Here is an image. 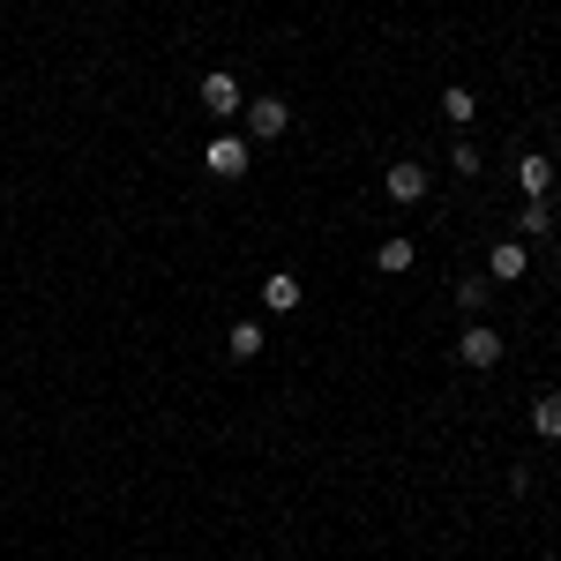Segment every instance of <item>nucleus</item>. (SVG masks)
Here are the masks:
<instances>
[{
  "mask_svg": "<svg viewBox=\"0 0 561 561\" xmlns=\"http://www.w3.org/2000/svg\"><path fill=\"white\" fill-rule=\"evenodd\" d=\"M240 113H248V135H255V142H277V135L293 128V105H285V98H248Z\"/></svg>",
  "mask_w": 561,
  "mask_h": 561,
  "instance_id": "f257e3e1",
  "label": "nucleus"
},
{
  "mask_svg": "<svg viewBox=\"0 0 561 561\" xmlns=\"http://www.w3.org/2000/svg\"><path fill=\"white\" fill-rule=\"evenodd\" d=\"M457 359H465V367H479V375H486V367H494V359H502V337H494V330H486V322H472V330H465V337H457Z\"/></svg>",
  "mask_w": 561,
  "mask_h": 561,
  "instance_id": "f03ea898",
  "label": "nucleus"
},
{
  "mask_svg": "<svg viewBox=\"0 0 561 561\" xmlns=\"http://www.w3.org/2000/svg\"><path fill=\"white\" fill-rule=\"evenodd\" d=\"M203 165H210L217 180H240L248 173V142H240V135H217L210 150H203Z\"/></svg>",
  "mask_w": 561,
  "mask_h": 561,
  "instance_id": "7ed1b4c3",
  "label": "nucleus"
},
{
  "mask_svg": "<svg viewBox=\"0 0 561 561\" xmlns=\"http://www.w3.org/2000/svg\"><path fill=\"white\" fill-rule=\"evenodd\" d=\"M554 165H547V158H539V150H531V158H517V187H524V203H547V195H554Z\"/></svg>",
  "mask_w": 561,
  "mask_h": 561,
  "instance_id": "20e7f679",
  "label": "nucleus"
},
{
  "mask_svg": "<svg viewBox=\"0 0 561 561\" xmlns=\"http://www.w3.org/2000/svg\"><path fill=\"white\" fill-rule=\"evenodd\" d=\"M382 187H389V203H427V165H389Z\"/></svg>",
  "mask_w": 561,
  "mask_h": 561,
  "instance_id": "39448f33",
  "label": "nucleus"
},
{
  "mask_svg": "<svg viewBox=\"0 0 561 561\" xmlns=\"http://www.w3.org/2000/svg\"><path fill=\"white\" fill-rule=\"evenodd\" d=\"M203 113H217V121H232L240 113V83L217 68V76H203Z\"/></svg>",
  "mask_w": 561,
  "mask_h": 561,
  "instance_id": "423d86ee",
  "label": "nucleus"
},
{
  "mask_svg": "<svg viewBox=\"0 0 561 561\" xmlns=\"http://www.w3.org/2000/svg\"><path fill=\"white\" fill-rule=\"evenodd\" d=\"M524 270H531V255H524V240H502V248L486 255V277H494V285H517Z\"/></svg>",
  "mask_w": 561,
  "mask_h": 561,
  "instance_id": "0eeeda50",
  "label": "nucleus"
},
{
  "mask_svg": "<svg viewBox=\"0 0 561 561\" xmlns=\"http://www.w3.org/2000/svg\"><path fill=\"white\" fill-rule=\"evenodd\" d=\"M262 307H270V314H293V307H300V277H293V270H270V277H262Z\"/></svg>",
  "mask_w": 561,
  "mask_h": 561,
  "instance_id": "6e6552de",
  "label": "nucleus"
},
{
  "mask_svg": "<svg viewBox=\"0 0 561 561\" xmlns=\"http://www.w3.org/2000/svg\"><path fill=\"white\" fill-rule=\"evenodd\" d=\"M412 262H420V248H412V240H404V232H397V240H382V248H375V270H382V277H404V270H412Z\"/></svg>",
  "mask_w": 561,
  "mask_h": 561,
  "instance_id": "1a4fd4ad",
  "label": "nucleus"
},
{
  "mask_svg": "<svg viewBox=\"0 0 561 561\" xmlns=\"http://www.w3.org/2000/svg\"><path fill=\"white\" fill-rule=\"evenodd\" d=\"M442 113H449L457 128H472V121H479V98H472L465 83H449V90H442Z\"/></svg>",
  "mask_w": 561,
  "mask_h": 561,
  "instance_id": "9d476101",
  "label": "nucleus"
},
{
  "mask_svg": "<svg viewBox=\"0 0 561 561\" xmlns=\"http://www.w3.org/2000/svg\"><path fill=\"white\" fill-rule=\"evenodd\" d=\"M531 434H539V442H561V397H539V404H531Z\"/></svg>",
  "mask_w": 561,
  "mask_h": 561,
  "instance_id": "9b49d317",
  "label": "nucleus"
},
{
  "mask_svg": "<svg viewBox=\"0 0 561 561\" xmlns=\"http://www.w3.org/2000/svg\"><path fill=\"white\" fill-rule=\"evenodd\" d=\"M225 345H232V359H255L270 337H262V322H232V337H225Z\"/></svg>",
  "mask_w": 561,
  "mask_h": 561,
  "instance_id": "f8f14e48",
  "label": "nucleus"
},
{
  "mask_svg": "<svg viewBox=\"0 0 561 561\" xmlns=\"http://www.w3.org/2000/svg\"><path fill=\"white\" fill-rule=\"evenodd\" d=\"M486 300H494V285H479V277H465V285H457V307H465L472 322H486Z\"/></svg>",
  "mask_w": 561,
  "mask_h": 561,
  "instance_id": "ddd939ff",
  "label": "nucleus"
},
{
  "mask_svg": "<svg viewBox=\"0 0 561 561\" xmlns=\"http://www.w3.org/2000/svg\"><path fill=\"white\" fill-rule=\"evenodd\" d=\"M554 203H561V180H554Z\"/></svg>",
  "mask_w": 561,
  "mask_h": 561,
  "instance_id": "4468645a",
  "label": "nucleus"
}]
</instances>
